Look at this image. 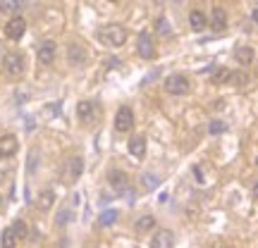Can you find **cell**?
Masks as SVG:
<instances>
[{
  "label": "cell",
  "instance_id": "6da1fadb",
  "mask_svg": "<svg viewBox=\"0 0 258 248\" xmlns=\"http://www.w3.org/2000/svg\"><path fill=\"white\" fill-rule=\"evenodd\" d=\"M101 41L108 43V46H112V48L124 46V41H127V29L122 27V24H108V27L101 29Z\"/></svg>",
  "mask_w": 258,
  "mask_h": 248
},
{
  "label": "cell",
  "instance_id": "7a4b0ae2",
  "mask_svg": "<svg viewBox=\"0 0 258 248\" xmlns=\"http://www.w3.org/2000/svg\"><path fill=\"white\" fill-rule=\"evenodd\" d=\"M24 67H27V62H24V55H22V53H17V50L5 53V57H3V69H5V74H10V76H22V74H24Z\"/></svg>",
  "mask_w": 258,
  "mask_h": 248
},
{
  "label": "cell",
  "instance_id": "3957f363",
  "mask_svg": "<svg viewBox=\"0 0 258 248\" xmlns=\"http://www.w3.org/2000/svg\"><path fill=\"white\" fill-rule=\"evenodd\" d=\"M137 53H139V57H144V60H153V57H156V41H153L151 34L141 31L137 36Z\"/></svg>",
  "mask_w": 258,
  "mask_h": 248
},
{
  "label": "cell",
  "instance_id": "277c9868",
  "mask_svg": "<svg viewBox=\"0 0 258 248\" xmlns=\"http://www.w3.org/2000/svg\"><path fill=\"white\" fill-rule=\"evenodd\" d=\"M165 91L172 93V96H184L189 91V79L184 74H172L165 79Z\"/></svg>",
  "mask_w": 258,
  "mask_h": 248
},
{
  "label": "cell",
  "instance_id": "5b68a950",
  "mask_svg": "<svg viewBox=\"0 0 258 248\" xmlns=\"http://www.w3.org/2000/svg\"><path fill=\"white\" fill-rule=\"evenodd\" d=\"M24 31H27V22L22 17H17V15L5 24V36H8L10 41H19V38L24 36Z\"/></svg>",
  "mask_w": 258,
  "mask_h": 248
},
{
  "label": "cell",
  "instance_id": "8992f818",
  "mask_svg": "<svg viewBox=\"0 0 258 248\" xmlns=\"http://www.w3.org/2000/svg\"><path fill=\"white\" fill-rule=\"evenodd\" d=\"M132 127H134V112H132V108L122 105L117 115H115V129L117 131H129Z\"/></svg>",
  "mask_w": 258,
  "mask_h": 248
},
{
  "label": "cell",
  "instance_id": "52a82bcc",
  "mask_svg": "<svg viewBox=\"0 0 258 248\" xmlns=\"http://www.w3.org/2000/svg\"><path fill=\"white\" fill-rule=\"evenodd\" d=\"M175 246V234L170 229L156 231V236L151 239V248H172Z\"/></svg>",
  "mask_w": 258,
  "mask_h": 248
},
{
  "label": "cell",
  "instance_id": "ba28073f",
  "mask_svg": "<svg viewBox=\"0 0 258 248\" xmlns=\"http://www.w3.org/2000/svg\"><path fill=\"white\" fill-rule=\"evenodd\" d=\"M55 53H57V46L53 41H43L41 48H38V62L41 64H50L55 60Z\"/></svg>",
  "mask_w": 258,
  "mask_h": 248
},
{
  "label": "cell",
  "instance_id": "9c48e42d",
  "mask_svg": "<svg viewBox=\"0 0 258 248\" xmlns=\"http://www.w3.org/2000/svg\"><path fill=\"white\" fill-rule=\"evenodd\" d=\"M77 117L84 122V124H89V122L96 120V105L91 101H82L77 105Z\"/></svg>",
  "mask_w": 258,
  "mask_h": 248
},
{
  "label": "cell",
  "instance_id": "30bf717a",
  "mask_svg": "<svg viewBox=\"0 0 258 248\" xmlns=\"http://www.w3.org/2000/svg\"><path fill=\"white\" fill-rule=\"evenodd\" d=\"M108 182H110V186L115 189V191H120V193L124 191V189H129V179L122 170H112V172H108Z\"/></svg>",
  "mask_w": 258,
  "mask_h": 248
},
{
  "label": "cell",
  "instance_id": "8fae6325",
  "mask_svg": "<svg viewBox=\"0 0 258 248\" xmlns=\"http://www.w3.org/2000/svg\"><path fill=\"white\" fill-rule=\"evenodd\" d=\"M17 138L15 136H3L0 138V160H5V157H12L15 153H17Z\"/></svg>",
  "mask_w": 258,
  "mask_h": 248
},
{
  "label": "cell",
  "instance_id": "7c38bea8",
  "mask_svg": "<svg viewBox=\"0 0 258 248\" xmlns=\"http://www.w3.org/2000/svg\"><path fill=\"white\" fill-rule=\"evenodd\" d=\"M211 29L213 31H225V29H227V12H225L222 8H213Z\"/></svg>",
  "mask_w": 258,
  "mask_h": 248
},
{
  "label": "cell",
  "instance_id": "4fadbf2b",
  "mask_svg": "<svg viewBox=\"0 0 258 248\" xmlns=\"http://www.w3.org/2000/svg\"><path fill=\"white\" fill-rule=\"evenodd\" d=\"M67 60H70V64H74V67H82V64L86 62V50H84L82 46L72 43V46L67 48Z\"/></svg>",
  "mask_w": 258,
  "mask_h": 248
},
{
  "label": "cell",
  "instance_id": "5bb4252c",
  "mask_svg": "<svg viewBox=\"0 0 258 248\" xmlns=\"http://www.w3.org/2000/svg\"><path fill=\"white\" fill-rule=\"evenodd\" d=\"M129 153L134 157H144L146 155V138L144 136H134L129 141Z\"/></svg>",
  "mask_w": 258,
  "mask_h": 248
},
{
  "label": "cell",
  "instance_id": "9a60e30c",
  "mask_svg": "<svg viewBox=\"0 0 258 248\" xmlns=\"http://www.w3.org/2000/svg\"><path fill=\"white\" fill-rule=\"evenodd\" d=\"M189 24H191L194 31H203V27L208 24V19H206V15H203L201 10H191L189 12Z\"/></svg>",
  "mask_w": 258,
  "mask_h": 248
},
{
  "label": "cell",
  "instance_id": "2e32d148",
  "mask_svg": "<svg viewBox=\"0 0 258 248\" xmlns=\"http://www.w3.org/2000/svg\"><path fill=\"white\" fill-rule=\"evenodd\" d=\"M24 8V0H0V10L5 12V15H19V10Z\"/></svg>",
  "mask_w": 258,
  "mask_h": 248
},
{
  "label": "cell",
  "instance_id": "e0dca14e",
  "mask_svg": "<svg viewBox=\"0 0 258 248\" xmlns=\"http://www.w3.org/2000/svg\"><path fill=\"white\" fill-rule=\"evenodd\" d=\"M82 170H84V160L82 157H72L67 162V177H70V182H74L77 177L82 175Z\"/></svg>",
  "mask_w": 258,
  "mask_h": 248
},
{
  "label": "cell",
  "instance_id": "ac0fdd59",
  "mask_svg": "<svg viewBox=\"0 0 258 248\" xmlns=\"http://www.w3.org/2000/svg\"><path fill=\"white\" fill-rule=\"evenodd\" d=\"M234 57H237V62L239 64H251L253 62V50L249 46H239L234 50Z\"/></svg>",
  "mask_w": 258,
  "mask_h": 248
},
{
  "label": "cell",
  "instance_id": "d6986e66",
  "mask_svg": "<svg viewBox=\"0 0 258 248\" xmlns=\"http://www.w3.org/2000/svg\"><path fill=\"white\" fill-rule=\"evenodd\" d=\"M0 246L3 248H15L17 246V236H15L12 227H8V229L3 231V236H0Z\"/></svg>",
  "mask_w": 258,
  "mask_h": 248
},
{
  "label": "cell",
  "instance_id": "ffe728a7",
  "mask_svg": "<svg viewBox=\"0 0 258 248\" xmlns=\"http://www.w3.org/2000/svg\"><path fill=\"white\" fill-rule=\"evenodd\" d=\"M117 217H120V212H117V210H105V212H101L98 224H101V227H110V224H115V222H117Z\"/></svg>",
  "mask_w": 258,
  "mask_h": 248
},
{
  "label": "cell",
  "instance_id": "44dd1931",
  "mask_svg": "<svg viewBox=\"0 0 258 248\" xmlns=\"http://www.w3.org/2000/svg\"><path fill=\"white\" fill-rule=\"evenodd\" d=\"M153 227H156V217L153 215H144V217L137 220V231H151Z\"/></svg>",
  "mask_w": 258,
  "mask_h": 248
},
{
  "label": "cell",
  "instance_id": "7402d4cb",
  "mask_svg": "<svg viewBox=\"0 0 258 248\" xmlns=\"http://www.w3.org/2000/svg\"><path fill=\"white\" fill-rule=\"evenodd\" d=\"M53 201H55V193L53 191H43L41 193V196H38V208H41V210H48V208H50V205H53Z\"/></svg>",
  "mask_w": 258,
  "mask_h": 248
},
{
  "label": "cell",
  "instance_id": "603a6c76",
  "mask_svg": "<svg viewBox=\"0 0 258 248\" xmlns=\"http://www.w3.org/2000/svg\"><path fill=\"white\" fill-rule=\"evenodd\" d=\"M141 186H144L146 191H153V189L160 186V179H158L156 175H141Z\"/></svg>",
  "mask_w": 258,
  "mask_h": 248
},
{
  "label": "cell",
  "instance_id": "cb8c5ba5",
  "mask_svg": "<svg viewBox=\"0 0 258 248\" xmlns=\"http://www.w3.org/2000/svg\"><path fill=\"white\" fill-rule=\"evenodd\" d=\"M230 69H222V67H213V81L215 84H225L230 81Z\"/></svg>",
  "mask_w": 258,
  "mask_h": 248
},
{
  "label": "cell",
  "instance_id": "d4e9b609",
  "mask_svg": "<svg viewBox=\"0 0 258 248\" xmlns=\"http://www.w3.org/2000/svg\"><path fill=\"white\" fill-rule=\"evenodd\" d=\"M156 31L160 34V36H170V34H172V29H170V22H167L165 17L156 19Z\"/></svg>",
  "mask_w": 258,
  "mask_h": 248
},
{
  "label": "cell",
  "instance_id": "484cf974",
  "mask_svg": "<svg viewBox=\"0 0 258 248\" xmlns=\"http://www.w3.org/2000/svg\"><path fill=\"white\" fill-rule=\"evenodd\" d=\"M12 231H15V236H17V239H27V234H29L24 220H17V222H15V224H12Z\"/></svg>",
  "mask_w": 258,
  "mask_h": 248
},
{
  "label": "cell",
  "instance_id": "4316f807",
  "mask_svg": "<svg viewBox=\"0 0 258 248\" xmlns=\"http://www.w3.org/2000/svg\"><path fill=\"white\" fill-rule=\"evenodd\" d=\"M225 129H227V124H225V122H220V120H213L211 124H208V131H211V134H222Z\"/></svg>",
  "mask_w": 258,
  "mask_h": 248
},
{
  "label": "cell",
  "instance_id": "83f0119b",
  "mask_svg": "<svg viewBox=\"0 0 258 248\" xmlns=\"http://www.w3.org/2000/svg\"><path fill=\"white\" fill-rule=\"evenodd\" d=\"M230 81L237 84V86H244V84L249 81V76H246V74H241V72H237V74H230Z\"/></svg>",
  "mask_w": 258,
  "mask_h": 248
},
{
  "label": "cell",
  "instance_id": "f1b7e54d",
  "mask_svg": "<svg viewBox=\"0 0 258 248\" xmlns=\"http://www.w3.org/2000/svg\"><path fill=\"white\" fill-rule=\"evenodd\" d=\"M67 217H70V212H67V210H62V212H60V215H57V224H67V222H70V220H67Z\"/></svg>",
  "mask_w": 258,
  "mask_h": 248
},
{
  "label": "cell",
  "instance_id": "f546056e",
  "mask_svg": "<svg viewBox=\"0 0 258 248\" xmlns=\"http://www.w3.org/2000/svg\"><path fill=\"white\" fill-rule=\"evenodd\" d=\"M194 175L199 179V184H203V177H201V170H199V167H194Z\"/></svg>",
  "mask_w": 258,
  "mask_h": 248
},
{
  "label": "cell",
  "instance_id": "4dcf8cb0",
  "mask_svg": "<svg viewBox=\"0 0 258 248\" xmlns=\"http://www.w3.org/2000/svg\"><path fill=\"white\" fill-rule=\"evenodd\" d=\"M251 193H253V198H258V182L253 184V189H251Z\"/></svg>",
  "mask_w": 258,
  "mask_h": 248
},
{
  "label": "cell",
  "instance_id": "1f68e13d",
  "mask_svg": "<svg viewBox=\"0 0 258 248\" xmlns=\"http://www.w3.org/2000/svg\"><path fill=\"white\" fill-rule=\"evenodd\" d=\"M251 17H253V22H256V24H258V8L253 10V15H251Z\"/></svg>",
  "mask_w": 258,
  "mask_h": 248
},
{
  "label": "cell",
  "instance_id": "d6a6232c",
  "mask_svg": "<svg viewBox=\"0 0 258 248\" xmlns=\"http://www.w3.org/2000/svg\"><path fill=\"white\" fill-rule=\"evenodd\" d=\"M110 3H117V0H110Z\"/></svg>",
  "mask_w": 258,
  "mask_h": 248
},
{
  "label": "cell",
  "instance_id": "836d02e7",
  "mask_svg": "<svg viewBox=\"0 0 258 248\" xmlns=\"http://www.w3.org/2000/svg\"><path fill=\"white\" fill-rule=\"evenodd\" d=\"M218 248H225V246H218Z\"/></svg>",
  "mask_w": 258,
  "mask_h": 248
},
{
  "label": "cell",
  "instance_id": "e575fe53",
  "mask_svg": "<svg viewBox=\"0 0 258 248\" xmlns=\"http://www.w3.org/2000/svg\"><path fill=\"white\" fill-rule=\"evenodd\" d=\"M256 165H258V160H256Z\"/></svg>",
  "mask_w": 258,
  "mask_h": 248
},
{
  "label": "cell",
  "instance_id": "d590c367",
  "mask_svg": "<svg viewBox=\"0 0 258 248\" xmlns=\"http://www.w3.org/2000/svg\"><path fill=\"white\" fill-rule=\"evenodd\" d=\"M175 3H177V0H175Z\"/></svg>",
  "mask_w": 258,
  "mask_h": 248
}]
</instances>
